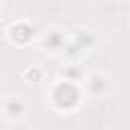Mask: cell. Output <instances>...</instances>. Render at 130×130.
<instances>
[{
    "mask_svg": "<svg viewBox=\"0 0 130 130\" xmlns=\"http://www.w3.org/2000/svg\"><path fill=\"white\" fill-rule=\"evenodd\" d=\"M53 102L59 106V108H73L77 102H79V91L77 87L71 83V81H65V83H59L55 89H53Z\"/></svg>",
    "mask_w": 130,
    "mask_h": 130,
    "instance_id": "cell-1",
    "label": "cell"
},
{
    "mask_svg": "<svg viewBox=\"0 0 130 130\" xmlns=\"http://www.w3.org/2000/svg\"><path fill=\"white\" fill-rule=\"evenodd\" d=\"M30 32H32V30H30L26 24H16V26H12V39L18 41V43L28 41V39H30Z\"/></svg>",
    "mask_w": 130,
    "mask_h": 130,
    "instance_id": "cell-2",
    "label": "cell"
},
{
    "mask_svg": "<svg viewBox=\"0 0 130 130\" xmlns=\"http://www.w3.org/2000/svg\"><path fill=\"white\" fill-rule=\"evenodd\" d=\"M8 112H10L12 116H14V114H20V112H22V102H18V100H16V102H14V100L8 102Z\"/></svg>",
    "mask_w": 130,
    "mask_h": 130,
    "instance_id": "cell-4",
    "label": "cell"
},
{
    "mask_svg": "<svg viewBox=\"0 0 130 130\" xmlns=\"http://www.w3.org/2000/svg\"><path fill=\"white\" fill-rule=\"evenodd\" d=\"M26 77H30V79H39L41 73H39V69H28V71H26Z\"/></svg>",
    "mask_w": 130,
    "mask_h": 130,
    "instance_id": "cell-6",
    "label": "cell"
},
{
    "mask_svg": "<svg viewBox=\"0 0 130 130\" xmlns=\"http://www.w3.org/2000/svg\"><path fill=\"white\" fill-rule=\"evenodd\" d=\"M89 85H91V91H93V93H95V91L102 93L104 87H106V81H104V77H98V75H95V77H91V83H89Z\"/></svg>",
    "mask_w": 130,
    "mask_h": 130,
    "instance_id": "cell-3",
    "label": "cell"
},
{
    "mask_svg": "<svg viewBox=\"0 0 130 130\" xmlns=\"http://www.w3.org/2000/svg\"><path fill=\"white\" fill-rule=\"evenodd\" d=\"M47 45L51 47V49H59V45H61V37L55 32V35H51V39L47 37Z\"/></svg>",
    "mask_w": 130,
    "mask_h": 130,
    "instance_id": "cell-5",
    "label": "cell"
}]
</instances>
